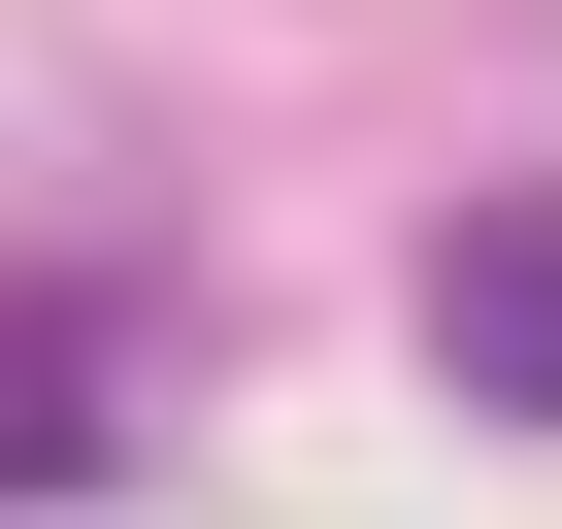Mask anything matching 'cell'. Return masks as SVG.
<instances>
[{
    "label": "cell",
    "mask_w": 562,
    "mask_h": 529,
    "mask_svg": "<svg viewBox=\"0 0 562 529\" xmlns=\"http://www.w3.org/2000/svg\"><path fill=\"white\" fill-rule=\"evenodd\" d=\"M430 364H463V397H496V430H562V166H529V199H463V232H430Z\"/></svg>",
    "instance_id": "6da1fadb"
},
{
    "label": "cell",
    "mask_w": 562,
    "mask_h": 529,
    "mask_svg": "<svg viewBox=\"0 0 562 529\" xmlns=\"http://www.w3.org/2000/svg\"><path fill=\"white\" fill-rule=\"evenodd\" d=\"M0 496H100V331H0Z\"/></svg>",
    "instance_id": "7a4b0ae2"
}]
</instances>
